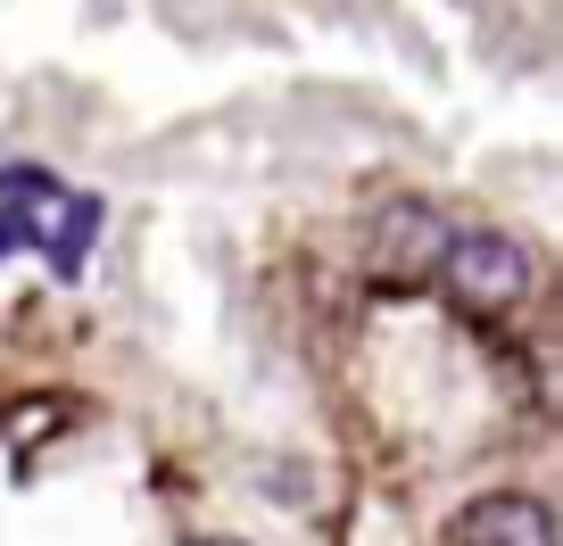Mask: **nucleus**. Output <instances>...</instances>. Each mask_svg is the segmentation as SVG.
Masks as SVG:
<instances>
[{
  "label": "nucleus",
  "mask_w": 563,
  "mask_h": 546,
  "mask_svg": "<svg viewBox=\"0 0 563 546\" xmlns=\"http://www.w3.org/2000/svg\"><path fill=\"white\" fill-rule=\"evenodd\" d=\"M100 224H108L100 199H67V208H58V224L42 232V257H51L58 282H75V274H84V257H91V241H100Z\"/></svg>",
  "instance_id": "4"
},
{
  "label": "nucleus",
  "mask_w": 563,
  "mask_h": 546,
  "mask_svg": "<svg viewBox=\"0 0 563 546\" xmlns=\"http://www.w3.org/2000/svg\"><path fill=\"white\" fill-rule=\"evenodd\" d=\"M448 282V299L473 307V315H506V307L530 299V248L514 241V232L481 224V232H448L440 265H431Z\"/></svg>",
  "instance_id": "1"
},
{
  "label": "nucleus",
  "mask_w": 563,
  "mask_h": 546,
  "mask_svg": "<svg viewBox=\"0 0 563 546\" xmlns=\"http://www.w3.org/2000/svg\"><path fill=\"white\" fill-rule=\"evenodd\" d=\"M456 546H555V522L539 497H481L456 513Z\"/></svg>",
  "instance_id": "3"
},
{
  "label": "nucleus",
  "mask_w": 563,
  "mask_h": 546,
  "mask_svg": "<svg viewBox=\"0 0 563 546\" xmlns=\"http://www.w3.org/2000/svg\"><path fill=\"white\" fill-rule=\"evenodd\" d=\"M34 241H42V224H34V215H18L9 199H0V257H18V248H34Z\"/></svg>",
  "instance_id": "6"
},
{
  "label": "nucleus",
  "mask_w": 563,
  "mask_h": 546,
  "mask_svg": "<svg viewBox=\"0 0 563 546\" xmlns=\"http://www.w3.org/2000/svg\"><path fill=\"white\" fill-rule=\"evenodd\" d=\"M440 248H448V215L422 208V199H398V208H382V224H373L365 265L382 282H422V274L440 265Z\"/></svg>",
  "instance_id": "2"
},
{
  "label": "nucleus",
  "mask_w": 563,
  "mask_h": 546,
  "mask_svg": "<svg viewBox=\"0 0 563 546\" xmlns=\"http://www.w3.org/2000/svg\"><path fill=\"white\" fill-rule=\"evenodd\" d=\"M0 199H58V182L42 166H0Z\"/></svg>",
  "instance_id": "5"
},
{
  "label": "nucleus",
  "mask_w": 563,
  "mask_h": 546,
  "mask_svg": "<svg viewBox=\"0 0 563 546\" xmlns=\"http://www.w3.org/2000/svg\"><path fill=\"white\" fill-rule=\"evenodd\" d=\"M199 546H241V538H199Z\"/></svg>",
  "instance_id": "7"
}]
</instances>
